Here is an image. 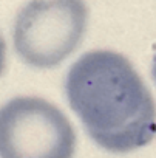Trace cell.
<instances>
[{"instance_id": "6da1fadb", "label": "cell", "mask_w": 156, "mask_h": 158, "mask_svg": "<svg viewBox=\"0 0 156 158\" xmlns=\"http://www.w3.org/2000/svg\"><path fill=\"white\" fill-rule=\"evenodd\" d=\"M65 95L90 138L113 153L147 146L156 135V104L131 62L94 50L68 70Z\"/></svg>"}, {"instance_id": "7a4b0ae2", "label": "cell", "mask_w": 156, "mask_h": 158, "mask_svg": "<svg viewBox=\"0 0 156 158\" xmlns=\"http://www.w3.org/2000/svg\"><path fill=\"white\" fill-rule=\"evenodd\" d=\"M87 23L84 0H31L14 22L16 53L34 68H54L79 47Z\"/></svg>"}, {"instance_id": "3957f363", "label": "cell", "mask_w": 156, "mask_h": 158, "mask_svg": "<svg viewBox=\"0 0 156 158\" xmlns=\"http://www.w3.org/2000/svg\"><path fill=\"white\" fill-rule=\"evenodd\" d=\"M76 133L43 98L17 96L0 107V158H73Z\"/></svg>"}, {"instance_id": "277c9868", "label": "cell", "mask_w": 156, "mask_h": 158, "mask_svg": "<svg viewBox=\"0 0 156 158\" xmlns=\"http://www.w3.org/2000/svg\"><path fill=\"white\" fill-rule=\"evenodd\" d=\"M5 60H6V45H5L3 37L0 36V74L5 70Z\"/></svg>"}, {"instance_id": "5b68a950", "label": "cell", "mask_w": 156, "mask_h": 158, "mask_svg": "<svg viewBox=\"0 0 156 158\" xmlns=\"http://www.w3.org/2000/svg\"><path fill=\"white\" fill-rule=\"evenodd\" d=\"M151 74H153V79H154V82H156V54L153 57V65H151Z\"/></svg>"}]
</instances>
